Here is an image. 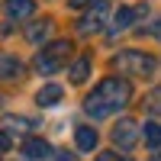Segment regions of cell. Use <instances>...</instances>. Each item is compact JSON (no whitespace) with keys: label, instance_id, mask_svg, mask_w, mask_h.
I'll return each instance as SVG.
<instances>
[{"label":"cell","instance_id":"cell-10","mask_svg":"<svg viewBox=\"0 0 161 161\" xmlns=\"http://www.w3.org/2000/svg\"><path fill=\"white\" fill-rule=\"evenodd\" d=\"M3 13L10 19H32V13H36V0H3Z\"/></svg>","mask_w":161,"mask_h":161},{"label":"cell","instance_id":"cell-21","mask_svg":"<svg viewBox=\"0 0 161 161\" xmlns=\"http://www.w3.org/2000/svg\"><path fill=\"white\" fill-rule=\"evenodd\" d=\"M10 148V136H7V132H0V155H3Z\"/></svg>","mask_w":161,"mask_h":161},{"label":"cell","instance_id":"cell-15","mask_svg":"<svg viewBox=\"0 0 161 161\" xmlns=\"http://www.w3.org/2000/svg\"><path fill=\"white\" fill-rule=\"evenodd\" d=\"M145 142H148L152 152L161 148V123H148V126H145Z\"/></svg>","mask_w":161,"mask_h":161},{"label":"cell","instance_id":"cell-16","mask_svg":"<svg viewBox=\"0 0 161 161\" xmlns=\"http://www.w3.org/2000/svg\"><path fill=\"white\" fill-rule=\"evenodd\" d=\"M145 106H148V113H158V116H161V84L152 87V93L145 97Z\"/></svg>","mask_w":161,"mask_h":161},{"label":"cell","instance_id":"cell-9","mask_svg":"<svg viewBox=\"0 0 161 161\" xmlns=\"http://www.w3.org/2000/svg\"><path fill=\"white\" fill-rule=\"evenodd\" d=\"M139 16H145V3H139V7H123V10H116V16H113V26H110V32H123V29H129V26L136 23Z\"/></svg>","mask_w":161,"mask_h":161},{"label":"cell","instance_id":"cell-22","mask_svg":"<svg viewBox=\"0 0 161 161\" xmlns=\"http://www.w3.org/2000/svg\"><path fill=\"white\" fill-rule=\"evenodd\" d=\"M0 103H3V93H0Z\"/></svg>","mask_w":161,"mask_h":161},{"label":"cell","instance_id":"cell-18","mask_svg":"<svg viewBox=\"0 0 161 161\" xmlns=\"http://www.w3.org/2000/svg\"><path fill=\"white\" fill-rule=\"evenodd\" d=\"M93 3H97V0H68V7H71V10H90Z\"/></svg>","mask_w":161,"mask_h":161},{"label":"cell","instance_id":"cell-4","mask_svg":"<svg viewBox=\"0 0 161 161\" xmlns=\"http://www.w3.org/2000/svg\"><path fill=\"white\" fill-rule=\"evenodd\" d=\"M106 13H110V0H97L84 16H80L77 23V32L80 36H93V32H100L103 26H106Z\"/></svg>","mask_w":161,"mask_h":161},{"label":"cell","instance_id":"cell-5","mask_svg":"<svg viewBox=\"0 0 161 161\" xmlns=\"http://www.w3.org/2000/svg\"><path fill=\"white\" fill-rule=\"evenodd\" d=\"M110 136H113V145H116L119 152H132L136 142H139V123L129 119V116L126 119H116V126H113Z\"/></svg>","mask_w":161,"mask_h":161},{"label":"cell","instance_id":"cell-12","mask_svg":"<svg viewBox=\"0 0 161 161\" xmlns=\"http://www.w3.org/2000/svg\"><path fill=\"white\" fill-rule=\"evenodd\" d=\"M61 97H64L61 84H45L42 90L36 93V103H39V106H58V103H61Z\"/></svg>","mask_w":161,"mask_h":161},{"label":"cell","instance_id":"cell-7","mask_svg":"<svg viewBox=\"0 0 161 161\" xmlns=\"http://www.w3.org/2000/svg\"><path fill=\"white\" fill-rule=\"evenodd\" d=\"M52 26H55V23H52L48 16L26 23V42H32V45H42V42H48V36H52Z\"/></svg>","mask_w":161,"mask_h":161},{"label":"cell","instance_id":"cell-11","mask_svg":"<svg viewBox=\"0 0 161 161\" xmlns=\"http://www.w3.org/2000/svg\"><path fill=\"white\" fill-rule=\"evenodd\" d=\"M74 145H77V152H93L97 148V132H93V126H77L74 129Z\"/></svg>","mask_w":161,"mask_h":161},{"label":"cell","instance_id":"cell-17","mask_svg":"<svg viewBox=\"0 0 161 161\" xmlns=\"http://www.w3.org/2000/svg\"><path fill=\"white\" fill-rule=\"evenodd\" d=\"M142 32H145V36H155V39H161V16H158V19H152V26H145Z\"/></svg>","mask_w":161,"mask_h":161},{"label":"cell","instance_id":"cell-20","mask_svg":"<svg viewBox=\"0 0 161 161\" xmlns=\"http://www.w3.org/2000/svg\"><path fill=\"white\" fill-rule=\"evenodd\" d=\"M48 161H77V155H74V152H55Z\"/></svg>","mask_w":161,"mask_h":161},{"label":"cell","instance_id":"cell-14","mask_svg":"<svg viewBox=\"0 0 161 161\" xmlns=\"http://www.w3.org/2000/svg\"><path fill=\"white\" fill-rule=\"evenodd\" d=\"M90 74V55H80L71 61V68H68V77H71V84H84Z\"/></svg>","mask_w":161,"mask_h":161},{"label":"cell","instance_id":"cell-8","mask_svg":"<svg viewBox=\"0 0 161 161\" xmlns=\"http://www.w3.org/2000/svg\"><path fill=\"white\" fill-rule=\"evenodd\" d=\"M23 74H26V64L10 52H0V80H19Z\"/></svg>","mask_w":161,"mask_h":161},{"label":"cell","instance_id":"cell-6","mask_svg":"<svg viewBox=\"0 0 161 161\" xmlns=\"http://www.w3.org/2000/svg\"><path fill=\"white\" fill-rule=\"evenodd\" d=\"M23 155L29 161H48L52 155H55V148H52L45 139H39V136H26L23 139Z\"/></svg>","mask_w":161,"mask_h":161},{"label":"cell","instance_id":"cell-3","mask_svg":"<svg viewBox=\"0 0 161 161\" xmlns=\"http://www.w3.org/2000/svg\"><path fill=\"white\" fill-rule=\"evenodd\" d=\"M155 58L148 52H139V48H123L113 55V68L119 74H129V77H152L155 74Z\"/></svg>","mask_w":161,"mask_h":161},{"label":"cell","instance_id":"cell-13","mask_svg":"<svg viewBox=\"0 0 161 161\" xmlns=\"http://www.w3.org/2000/svg\"><path fill=\"white\" fill-rule=\"evenodd\" d=\"M36 123L32 119H26V116H3V132L7 136H26Z\"/></svg>","mask_w":161,"mask_h":161},{"label":"cell","instance_id":"cell-2","mask_svg":"<svg viewBox=\"0 0 161 161\" xmlns=\"http://www.w3.org/2000/svg\"><path fill=\"white\" fill-rule=\"evenodd\" d=\"M71 42L68 39H55V42H48L45 48H39V55L32 58V68L39 71V74H58L64 64H68V58H71Z\"/></svg>","mask_w":161,"mask_h":161},{"label":"cell","instance_id":"cell-19","mask_svg":"<svg viewBox=\"0 0 161 161\" xmlns=\"http://www.w3.org/2000/svg\"><path fill=\"white\" fill-rule=\"evenodd\" d=\"M97 161H129V158H126V155H116V152H100Z\"/></svg>","mask_w":161,"mask_h":161},{"label":"cell","instance_id":"cell-1","mask_svg":"<svg viewBox=\"0 0 161 161\" xmlns=\"http://www.w3.org/2000/svg\"><path fill=\"white\" fill-rule=\"evenodd\" d=\"M132 100V84L126 77H103L97 87L87 93L84 100V113L93 119H106L110 113L123 110V106Z\"/></svg>","mask_w":161,"mask_h":161}]
</instances>
